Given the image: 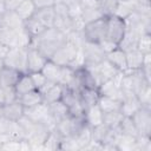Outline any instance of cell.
I'll use <instances>...</instances> for the list:
<instances>
[{
	"label": "cell",
	"mask_w": 151,
	"mask_h": 151,
	"mask_svg": "<svg viewBox=\"0 0 151 151\" xmlns=\"http://www.w3.org/2000/svg\"><path fill=\"white\" fill-rule=\"evenodd\" d=\"M137 98L140 101L142 106L151 107V87H150V85L147 87H145L144 90H142L137 94Z\"/></svg>",
	"instance_id": "41"
},
{
	"label": "cell",
	"mask_w": 151,
	"mask_h": 151,
	"mask_svg": "<svg viewBox=\"0 0 151 151\" xmlns=\"http://www.w3.org/2000/svg\"><path fill=\"white\" fill-rule=\"evenodd\" d=\"M24 116H26L35 123L47 126L50 130H52L55 126V120L50 112L48 105L45 103H40L32 107H24Z\"/></svg>",
	"instance_id": "6"
},
{
	"label": "cell",
	"mask_w": 151,
	"mask_h": 151,
	"mask_svg": "<svg viewBox=\"0 0 151 151\" xmlns=\"http://www.w3.org/2000/svg\"><path fill=\"white\" fill-rule=\"evenodd\" d=\"M7 0H0V4H5Z\"/></svg>",
	"instance_id": "49"
},
{
	"label": "cell",
	"mask_w": 151,
	"mask_h": 151,
	"mask_svg": "<svg viewBox=\"0 0 151 151\" xmlns=\"http://www.w3.org/2000/svg\"><path fill=\"white\" fill-rule=\"evenodd\" d=\"M34 88H35V86H34V84H33V81L31 79L29 73H22L20 76V78L18 79L17 84L14 85V90L17 92L18 98L21 97L22 94H25V93L34 90Z\"/></svg>",
	"instance_id": "23"
},
{
	"label": "cell",
	"mask_w": 151,
	"mask_h": 151,
	"mask_svg": "<svg viewBox=\"0 0 151 151\" xmlns=\"http://www.w3.org/2000/svg\"><path fill=\"white\" fill-rule=\"evenodd\" d=\"M5 104V96H4V88L0 87V105Z\"/></svg>",
	"instance_id": "46"
},
{
	"label": "cell",
	"mask_w": 151,
	"mask_h": 151,
	"mask_svg": "<svg viewBox=\"0 0 151 151\" xmlns=\"http://www.w3.org/2000/svg\"><path fill=\"white\" fill-rule=\"evenodd\" d=\"M40 93L42 94V100L45 104H50L57 100L61 99V94H63V85L60 84H55L52 83L50 80H47L40 88H39Z\"/></svg>",
	"instance_id": "13"
},
{
	"label": "cell",
	"mask_w": 151,
	"mask_h": 151,
	"mask_svg": "<svg viewBox=\"0 0 151 151\" xmlns=\"http://www.w3.org/2000/svg\"><path fill=\"white\" fill-rule=\"evenodd\" d=\"M124 116L123 113L119 111H112V112H106L103 113V123L110 127V129H116L120 125L122 120H123Z\"/></svg>",
	"instance_id": "34"
},
{
	"label": "cell",
	"mask_w": 151,
	"mask_h": 151,
	"mask_svg": "<svg viewBox=\"0 0 151 151\" xmlns=\"http://www.w3.org/2000/svg\"><path fill=\"white\" fill-rule=\"evenodd\" d=\"M24 22H25V28H26L27 33L29 34L31 39L38 37L39 34H41V33L47 28V27H45V26H44L37 18H34V17H32V18L25 20Z\"/></svg>",
	"instance_id": "33"
},
{
	"label": "cell",
	"mask_w": 151,
	"mask_h": 151,
	"mask_svg": "<svg viewBox=\"0 0 151 151\" xmlns=\"http://www.w3.org/2000/svg\"><path fill=\"white\" fill-rule=\"evenodd\" d=\"M126 55V64H127V70H137L140 68L143 65V59H144V53H142L138 48L130 50L125 52Z\"/></svg>",
	"instance_id": "28"
},
{
	"label": "cell",
	"mask_w": 151,
	"mask_h": 151,
	"mask_svg": "<svg viewBox=\"0 0 151 151\" xmlns=\"http://www.w3.org/2000/svg\"><path fill=\"white\" fill-rule=\"evenodd\" d=\"M21 1L22 0H7L5 2V9L6 11H14Z\"/></svg>",
	"instance_id": "45"
},
{
	"label": "cell",
	"mask_w": 151,
	"mask_h": 151,
	"mask_svg": "<svg viewBox=\"0 0 151 151\" xmlns=\"http://www.w3.org/2000/svg\"><path fill=\"white\" fill-rule=\"evenodd\" d=\"M118 127H119V130L123 134H127V136H132V137H138L139 136V133L136 129V125L132 122L131 117H125L124 116V118H123V120H122V123Z\"/></svg>",
	"instance_id": "36"
},
{
	"label": "cell",
	"mask_w": 151,
	"mask_h": 151,
	"mask_svg": "<svg viewBox=\"0 0 151 151\" xmlns=\"http://www.w3.org/2000/svg\"><path fill=\"white\" fill-rule=\"evenodd\" d=\"M61 101L66 105L68 112L73 117H84V107L81 105V101L79 99V94L72 92L66 86H63V94H61Z\"/></svg>",
	"instance_id": "10"
},
{
	"label": "cell",
	"mask_w": 151,
	"mask_h": 151,
	"mask_svg": "<svg viewBox=\"0 0 151 151\" xmlns=\"http://www.w3.org/2000/svg\"><path fill=\"white\" fill-rule=\"evenodd\" d=\"M118 1H123V0H118Z\"/></svg>",
	"instance_id": "51"
},
{
	"label": "cell",
	"mask_w": 151,
	"mask_h": 151,
	"mask_svg": "<svg viewBox=\"0 0 151 151\" xmlns=\"http://www.w3.org/2000/svg\"><path fill=\"white\" fill-rule=\"evenodd\" d=\"M57 0H33L37 9L39 8H46V7H53Z\"/></svg>",
	"instance_id": "44"
},
{
	"label": "cell",
	"mask_w": 151,
	"mask_h": 151,
	"mask_svg": "<svg viewBox=\"0 0 151 151\" xmlns=\"http://www.w3.org/2000/svg\"><path fill=\"white\" fill-rule=\"evenodd\" d=\"M21 74L22 73H20L17 70H13V68L4 66L0 70V86L2 88H5V87H14V85L17 84V81L20 78Z\"/></svg>",
	"instance_id": "19"
},
{
	"label": "cell",
	"mask_w": 151,
	"mask_h": 151,
	"mask_svg": "<svg viewBox=\"0 0 151 151\" xmlns=\"http://www.w3.org/2000/svg\"><path fill=\"white\" fill-rule=\"evenodd\" d=\"M35 11H37V7H35L33 0H22V1L18 5V7L14 9V12H15V13L20 17V19L24 20V21L27 20V19H29V18H32V17L34 15Z\"/></svg>",
	"instance_id": "26"
},
{
	"label": "cell",
	"mask_w": 151,
	"mask_h": 151,
	"mask_svg": "<svg viewBox=\"0 0 151 151\" xmlns=\"http://www.w3.org/2000/svg\"><path fill=\"white\" fill-rule=\"evenodd\" d=\"M4 67V58L0 55V70Z\"/></svg>",
	"instance_id": "48"
},
{
	"label": "cell",
	"mask_w": 151,
	"mask_h": 151,
	"mask_svg": "<svg viewBox=\"0 0 151 151\" xmlns=\"http://www.w3.org/2000/svg\"><path fill=\"white\" fill-rule=\"evenodd\" d=\"M0 25L12 27V28H22V27H25L24 20H21L20 17L14 11H5L0 17Z\"/></svg>",
	"instance_id": "21"
},
{
	"label": "cell",
	"mask_w": 151,
	"mask_h": 151,
	"mask_svg": "<svg viewBox=\"0 0 151 151\" xmlns=\"http://www.w3.org/2000/svg\"><path fill=\"white\" fill-rule=\"evenodd\" d=\"M84 118L90 127H93L96 125H99L103 123V112L99 109L98 104L88 107L84 112Z\"/></svg>",
	"instance_id": "22"
},
{
	"label": "cell",
	"mask_w": 151,
	"mask_h": 151,
	"mask_svg": "<svg viewBox=\"0 0 151 151\" xmlns=\"http://www.w3.org/2000/svg\"><path fill=\"white\" fill-rule=\"evenodd\" d=\"M100 94L98 92V88H90V87H84L80 93H79V99L81 101V105L84 107V110L98 104V99H99Z\"/></svg>",
	"instance_id": "20"
},
{
	"label": "cell",
	"mask_w": 151,
	"mask_h": 151,
	"mask_svg": "<svg viewBox=\"0 0 151 151\" xmlns=\"http://www.w3.org/2000/svg\"><path fill=\"white\" fill-rule=\"evenodd\" d=\"M54 8L53 7H46V8H39L34 13V18H37L45 27L50 28L54 25Z\"/></svg>",
	"instance_id": "25"
},
{
	"label": "cell",
	"mask_w": 151,
	"mask_h": 151,
	"mask_svg": "<svg viewBox=\"0 0 151 151\" xmlns=\"http://www.w3.org/2000/svg\"><path fill=\"white\" fill-rule=\"evenodd\" d=\"M137 48L144 54L151 52V35H150V33H145V34L140 35Z\"/></svg>",
	"instance_id": "40"
},
{
	"label": "cell",
	"mask_w": 151,
	"mask_h": 151,
	"mask_svg": "<svg viewBox=\"0 0 151 151\" xmlns=\"http://www.w3.org/2000/svg\"><path fill=\"white\" fill-rule=\"evenodd\" d=\"M106 59L120 72H125L127 70V64H126V55L123 50L119 47H116L114 50L110 51L106 53Z\"/></svg>",
	"instance_id": "18"
},
{
	"label": "cell",
	"mask_w": 151,
	"mask_h": 151,
	"mask_svg": "<svg viewBox=\"0 0 151 151\" xmlns=\"http://www.w3.org/2000/svg\"><path fill=\"white\" fill-rule=\"evenodd\" d=\"M22 116H24V106L19 101V99H17L9 104L0 105V117H5L9 120L17 122Z\"/></svg>",
	"instance_id": "14"
},
{
	"label": "cell",
	"mask_w": 151,
	"mask_h": 151,
	"mask_svg": "<svg viewBox=\"0 0 151 151\" xmlns=\"http://www.w3.org/2000/svg\"><path fill=\"white\" fill-rule=\"evenodd\" d=\"M29 76H31V79H32V81H33V84H34V86H35L37 90H39L47 81V79L41 73V71H39V72H32V73H29Z\"/></svg>",
	"instance_id": "42"
},
{
	"label": "cell",
	"mask_w": 151,
	"mask_h": 151,
	"mask_svg": "<svg viewBox=\"0 0 151 151\" xmlns=\"http://www.w3.org/2000/svg\"><path fill=\"white\" fill-rule=\"evenodd\" d=\"M98 106L101 110L103 113L106 112H112V111H119L122 106V101L106 97V96H100L98 99Z\"/></svg>",
	"instance_id": "31"
},
{
	"label": "cell",
	"mask_w": 151,
	"mask_h": 151,
	"mask_svg": "<svg viewBox=\"0 0 151 151\" xmlns=\"http://www.w3.org/2000/svg\"><path fill=\"white\" fill-rule=\"evenodd\" d=\"M67 41V34L55 27L46 28L41 34L31 39V48L38 50L46 59H51L55 51Z\"/></svg>",
	"instance_id": "1"
},
{
	"label": "cell",
	"mask_w": 151,
	"mask_h": 151,
	"mask_svg": "<svg viewBox=\"0 0 151 151\" xmlns=\"http://www.w3.org/2000/svg\"><path fill=\"white\" fill-rule=\"evenodd\" d=\"M31 42V37L26 28H12L0 25V44L12 48V47H28Z\"/></svg>",
	"instance_id": "3"
},
{
	"label": "cell",
	"mask_w": 151,
	"mask_h": 151,
	"mask_svg": "<svg viewBox=\"0 0 151 151\" xmlns=\"http://www.w3.org/2000/svg\"><path fill=\"white\" fill-rule=\"evenodd\" d=\"M107 32V17H101L94 21L86 24L83 28L85 40L92 42H100L106 38Z\"/></svg>",
	"instance_id": "8"
},
{
	"label": "cell",
	"mask_w": 151,
	"mask_h": 151,
	"mask_svg": "<svg viewBox=\"0 0 151 151\" xmlns=\"http://www.w3.org/2000/svg\"><path fill=\"white\" fill-rule=\"evenodd\" d=\"M109 129H110V127H107L104 123L91 127V140L94 142V143L101 144V142L104 140V138H105V136H106Z\"/></svg>",
	"instance_id": "37"
},
{
	"label": "cell",
	"mask_w": 151,
	"mask_h": 151,
	"mask_svg": "<svg viewBox=\"0 0 151 151\" xmlns=\"http://www.w3.org/2000/svg\"><path fill=\"white\" fill-rule=\"evenodd\" d=\"M131 119L139 134L151 137V107L142 106L131 117Z\"/></svg>",
	"instance_id": "9"
},
{
	"label": "cell",
	"mask_w": 151,
	"mask_h": 151,
	"mask_svg": "<svg viewBox=\"0 0 151 151\" xmlns=\"http://www.w3.org/2000/svg\"><path fill=\"white\" fill-rule=\"evenodd\" d=\"M80 54V47L67 39V41L60 46L50 60L60 66H71Z\"/></svg>",
	"instance_id": "5"
},
{
	"label": "cell",
	"mask_w": 151,
	"mask_h": 151,
	"mask_svg": "<svg viewBox=\"0 0 151 151\" xmlns=\"http://www.w3.org/2000/svg\"><path fill=\"white\" fill-rule=\"evenodd\" d=\"M136 138L137 137H132V136L120 133V137H119L118 143H117L118 150H134Z\"/></svg>",
	"instance_id": "38"
},
{
	"label": "cell",
	"mask_w": 151,
	"mask_h": 151,
	"mask_svg": "<svg viewBox=\"0 0 151 151\" xmlns=\"http://www.w3.org/2000/svg\"><path fill=\"white\" fill-rule=\"evenodd\" d=\"M97 6L105 17H110L114 14L118 6V0H97Z\"/></svg>",
	"instance_id": "35"
},
{
	"label": "cell",
	"mask_w": 151,
	"mask_h": 151,
	"mask_svg": "<svg viewBox=\"0 0 151 151\" xmlns=\"http://www.w3.org/2000/svg\"><path fill=\"white\" fill-rule=\"evenodd\" d=\"M27 52L28 47H12L8 48L4 57V66L27 73Z\"/></svg>",
	"instance_id": "4"
},
{
	"label": "cell",
	"mask_w": 151,
	"mask_h": 151,
	"mask_svg": "<svg viewBox=\"0 0 151 151\" xmlns=\"http://www.w3.org/2000/svg\"><path fill=\"white\" fill-rule=\"evenodd\" d=\"M136 1L142 5H150V0H136Z\"/></svg>",
	"instance_id": "47"
},
{
	"label": "cell",
	"mask_w": 151,
	"mask_h": 151,
	"mask_svg": "<svg viewBox=\"0 0 151 151\" xmlns=\"http://www.w3.org/2000/svg\"><path fill=\"white\" fill-rule=\"evenodd\" d=\"M122 73L123 72H120L116 78L106 80L103 84H100L99 87H98L99 94L100 96H106V97H110V98H113V99H117V100L122 101L123 97H122V92H120V87H119V79H120Z\"/></svg>",
	"instance_id": "12"
},
{
	"label": "cell",
	"mask_w": 151,
	"mask_h": 151,
	"mask_svg": "<svg viewBox=\"0 0 151 151\" xmlns=\"http://www.w3.org/2000/svg\"><path fill=\"white\" fill-rule=\"evenodd\" d=\"M19 129H20V136L22 139H26L32 149H44V143L50 133V129L42 124L35 123L32 119L27 118L26 116H22L17 120Z\"/></svg>",
	"instance_id": "2"
},
{
	"label": "cell",
	"mask_w": 151,
	"mask_h": 151,
	"mask_svg": "<svg viewBox=\"0 0 151 151\" xmlns=\"http://www.w3.org/2000/svg\"><path fill=\"white\" fill-rule=\"evenodd\" d=\"M80 1H97V0H80Z\"/></svg>",
	"instance_id": "50"
},
{
	"label": "cell",
	"mask_w": 151,
	"mask_h": 151,
	"mask_svg": "<svg viewBox=\"0 0 151 151\" xmlns=\"http://www.w3.org/2000/svg\"><path fill=\"white\" fill-rule=\"evenodd\" d=\"M47 60L48 59H46L38 50L28 47V52H27V73L41 71Z\"/></svg>",
	"instance_id": "15"
},
{
	"label": "cell",
	"mask_w": 151,
	"mask_h": 151,
	"mask_svg": "<svg viewBox=\"0 0 151 151\" xmlns=\"http://www.w3.org/2000/svg\"><path fill=\"white\" fill-rule=\"evenodd\" d=\"M0 87H1V86H0Z\"/></svg>",
	"instance_id": "52"
},
{
	"label": "cell",
	"mask_w": 151,
	"mask_h": 151,
	"mask_svg": "<svg viewBox=\"0 0 151 151\" xmlns=\"http://www.w3.org/2000/svg\"><path fill=\"white\" fill-rule=\"evenodd\" d=\"M64 137L57 131L55 127L50 130V133L44 143V150H60V144L63 142Z\"/></svg>",
	"instance_id": "32"
},
{
	"label": "cell",
	"mask_w": 151,
	"mask_h": 151,
	"mask_svg": "<svg viewBox=\"0 0 151 151\" xmlns=\"http://www.w3.org/2000/svg\"><path fill=\"white\" fill-rule=\"evenodd\" d=\"M140 107H142L140 101L138 100L137 96H133V97L125 98V99L122 101L120 112H122L123 116H125V117H132Z\"/></svg>",
	"instance_id": "24"
},
{
	"label": "cell",
	"mask_w": 151,
	"mask_h": 151,
	"mask_svg": "<svg viewBox=\"0 0 151 151\" xmlns=\"http://www.w3.org/2000/svg\"><path fill=\"white\" fill-rule=\"evenodd\" d=\"M138 2L136 0H123V1H118V6L117 9L114 12L113 15H117L122 19L127 18L130 14H132L136 8H137Z\"/></svg>",
	"instance_id": "29"
},
{
	"label": "cell",
	"mask_w": 151,
	"mask_h": 151,
	"mask_svg": "<svg viewBox=\"0 0 151 151\" xmlns=\"http://www.w3.org/2000/svg\"><path fill=\"white\" fill-rule=\"evenodd\" d=\"M4 96H5V104H9L18 99L17 92L14 87H5L4 88Z\"/></svg>",
	"instance_id": "43"
},
{
	"label": "cell",
	"mask_w": 151,
	"mask_h": 151,
	"mask_svg": "<svg viewBox=\"0 0 151 151\" xmlns=\"http://www.w3.org/2000/svg\"><path fill=\"white\" fill-rule=\"evenodd\" d=\"M41 73L45 76V78L52 83L55 84H61V78H63V66L55 64L52 60H47L46 64L44 65Z\"/></svg>",
	"instance_id": "16"
},
{
	"label": "cell",
	"mask_w": 151,
	"mask_h": 151,
	"mask_svg": "<svg viewBox=\"0 0 151 151\" xmlns=\"http://www.w3.org/2000/svg\"><path fill=\"white\" fill-rule=\"evenodd\" d=\"M140 33L130 28H125V33L120 40V42L118 44V47L120 50H123L124 52H127L130 50H134L137 48L139 38H140Z\"/></svg>",
	"instance_id": "17"
},
{
	"label": "cell",
	"mask_w": 151,
	"mask_h": 151,
	"mask_svg": "<svg viewBox=\"0 0 151 151\" xmlns=\"http://www.w3.org/2000/svg\"><path fill=\"white\" fill-rule=\"evenodd\" d=\"M134 150L136 151H151V137L139 134L136 138Z\"/></svg>",
	"instance_id": "39"
},
{
	"label": "cell",
	"mask_w": 151,
	"mask_h": 151,
	"mask_svg": "<svg viewBox=\"0 0 151 151\" xmlns=\"http://www.w3.org/2000/svg\"><path fill=\"white\" fill-rule=\"evenodd\" d=\"M125 33V22L124 19L117 17V15H110L107 17V32H106V39L119 44L123 35Z\"/></svg>",
	"instance_id": "11"
},
{
	"label": "cell",
	"mask_w": 151,
	"mask_h": 151,
	"mask_svg": "<svg viewBox=\"0 0 151 151\" xmlns=\"http://www.w3.org/2000/svg\"><path fill=\"white\" fill-rule=\"evenodd\" d=\"M80 52L83 55L85 67L96 66L106 58L105 51L101 48V46L98 42L84 40L81 44V47H80Z\"/></svg>",
	"instance_id": "7"
},
{
	"label": "cell",
	"mask_w": 151,
	"mask_h": 151,
	"mask_svg": "<svg viewBox=\"0 0 151 151\" xmlns=\"http://www.w3.org/2000/svg\"><path fill=\"white\" fill-rule=\"evenodd\" d=\"M18 99H19V101L22 104L24 107H32V106H35V105H38V104H40V103H44V100H42V94H41L40 91L37 90V88H34V90H32V91H29V92L22 94V96L19 97Z\"/></svg>",
	"instance_id": "27"
},
{
	"label": "cell",
	"mask_w": 151,
	"mask_h": 151,
	"mask_svg": "<svg viewBox=\"0 0 151 151\" xmlns=\"http://www.w3.org/2000/svg\"><path fill=\"white\" fill-rule=\"evenodd\" d=\"M47 105H48L50 112H51L52 117L54 118L55 123L61 120V119H64V118H66V117H68V116H71L68 110H67V107H66V105L61 101V99L57 100V101H53V103H50Z\"/></svg>",
	"instance_id": "30"
}]
</instances>
